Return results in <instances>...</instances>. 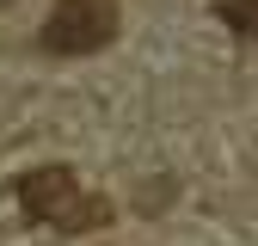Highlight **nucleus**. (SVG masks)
Here are the masks:
<instances>
[{"label":"nucleus","instance_id":"nucleus-1","mask_svg":"<svg viewBox=\"0 0 258 246\" xmlns=\"http://www.w3.org/2000/svg\"><path fill=\"white\" fill-rule=\"evenodd\" d=\"M19 209L43 228L61 234H92V228H111V203L99 191H80V178L68 166H31L19 178Z\"/></svg>","mask_w":258,"mask_h":246},{"label":"nucleus","instance_id":"nucleus-2","mask_svg":"<svg viewBox=\"0 0 258 246\" xmlns=\"http://www.w3.org/2000/svg\"><path fill=\"white\" fill-rule=\"evenodd\" d=\"M117 0H55L49 7V25H43V49L49 55H92L117 37Z\"/></svg>","mask_w":258,"mask_h":246},{"label":"nucleus","instance_id":"nucleus-3","mask_svg":"<svg viewBox=\"0 0 258 246\" xmlns=\"http://www.w3.org/2000/svg\"><path fill=\"white\" fill-rule=\"evenodd\" d=\"M221 25L240 37H258V0H221Z\"/></svg>","mask_w":258,"mask_h":246}]
</instances>
